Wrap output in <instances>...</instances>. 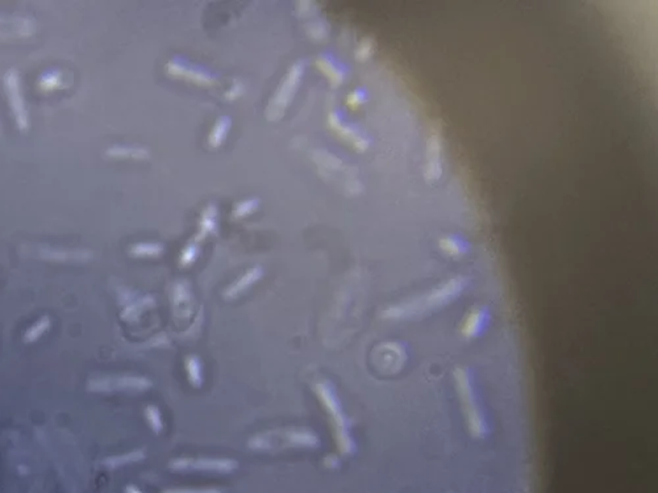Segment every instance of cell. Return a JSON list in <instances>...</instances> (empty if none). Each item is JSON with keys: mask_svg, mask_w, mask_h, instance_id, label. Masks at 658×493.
<instances>
[{"mask_svg": "<svg viewBox=\"0 0 658 493\" xmlns=\"http://www.w3.org/2000/svg\"><path fill=\"white\" fill-rule=\"evenodd\" d=\"M4 90H6L7 99H9V108L12 111L18 129H28L29 117H28V111H26L21 80H20L18 70H7V73L4 74Z\"/></svg>", "mask_w": 658, "mask_h": 493, "instance_id": "obj_1", "label": "cell"}, {"mask_svg": "<svg viewBox=\"0 0 658 493\" xmlns=\"http://www.w3.org/2000/svg\"><path fill=\"white\" fill-rule=\"evenodd\" d=\"M173 471H201V472H218L229 474L238 468V463L233 459L220 458H176L169 465Z\"/></svg>", "mask_w": 658, "mask_h": 493, "instance_id": "obj_2", "label": "cell"}, {"mask_svg": "<svg viewBox=\"0 0 658 493\" xmlns=\"http://www.w3.org/2000/svg\"><path fill=\"white\" fill-rule=\"evenodd\" d=\"M153 384L147 378L140 376H107L88 381L91 392H115V391H144Z\"/></svg>", "mask_w": 658, "mask_h": 493, "instance_id": "obj_3", "label": "cell"}, {"mask_svg": "<svg viewBox=\"0 0 658 493\" xmlns=\"http://www.w3.org/2000/svg\"><path fill=\"white\" fill-rule=\"evenodd\" d=\"M144 458H145L144 451H132V452H128V454L108 457V458L103 460V465H105V467L112 468V470H114V468L124 467V466H127V465H132V463L140 462V460H142Z\"/></svg>", "mask_w": 658, "mask_h": 493, "instance_id": "obj_4", "label": "cell"}, {"mask_svg": "<svg viewBox=\"0 0 658 493\" xmlns=\"http://www.w3.org/2000/svg\"><path fill=\"white\" fill-rule=\"evenodd\" d=\"M51 327H52L51 317L49 316H43L40 320L36 321L32 327L26 329L24 341H26V344H32V342L38 341L40 338L44 336L46 332H49Z\"/></svg>", "mask_w": 658, "mask_h": 493, "instance_id": "obj_5", "label": "cell"}, {"mask_svg": "<svg viewBox=\"0 0 658 493\" xmlns=\"http://www.w3.org/2000/svg\"><path fill=\"white\" fill-rule=\"evenodd\" d=\"M186 370L189 381L193 387H201L203 384L202 362L198 356L190 355L186 358Z\"/></svg>", "mask_w": 658, "mask_h": 493, "instance_id": "obj_6", "label": "cell"}, {"mask_svg": "<svg viewBox=\"0 0 658 493\" xmlns=\"http://www.w3.org/2000/svg\"><path fill=\"white\" fill-rule=\"evenodd\" d=\"M43 257L46 260H60V262H68V260H86V253L85 251H66L55 250L51 249L49 251H44Z\"/></svg>", "mask_w": 658, "mask_h": 493, "instance_id": "obj_7", "label": "cell"}, {"mask_svg": "<svg viewBox=\"0 0 658 493\" xmlns=\"http://www.w3.org/2000/svg\"><path fill=\"white\" fill-rule=\"evenodd\" d=\"M145 418L148 421L152 430L156 433V434H159L164 430V420H162V415H161V412L157 407L154 405H149V407L145 408Z\"/></svg>", "mask_w": 658, "mask_h": 493, "instance_id": "obj_8", "label": "cell"}, {"mask_svg": "<svg viewBox=\"0 0 658 493\" xmlns=\"http://www.w3.org/2000/svg\"><path fill=\"white\" fill-rule=\"evenodd\" d=\"M162 493H225L220 488H173Z\"/></svg>", "mask_w": 658, "mask_h": 493, "instance_id": "obj_9", "label": "cell"}, {"mask_svg": "<svg viewBox=\"0 0 658 493\" xmlns=\"http://www.w3.org/2000/svg\"><path fill=\"white\" fill-rule=\"evenodd\" d=\"M60 78H61V75L58 73H49V74H46L41 78V87L45 90L54 88L60 83Z\"/></svg>", "mask_w": 658, "mask_h": 493, "instance_id": "obj_10", "label": "cell"}, {"mask_svg": "<svg viewBox=\"0 0 658 493\" xmlns=\"http://www.w3.org/2000/svg\"><path fill=\"white\" fill-rule=\"evenodd\" d=\"M124 493H144V492L141 491L139 487H136V485H133V484H129V485H127V487L124 488Z\"/></svg>", "mask_w": 658, "mask_h": 493, "instance_id": "obj_11", "label": "cell"}]
</instances>
